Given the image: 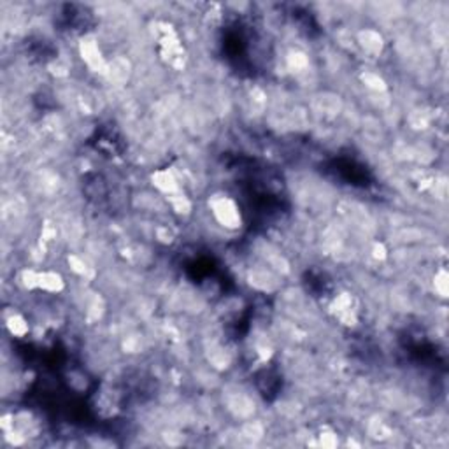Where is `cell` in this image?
Here are the masks:
<instances>
[{
    "mask_svg": "<svg viewBox=\"0 0 449 449\" xmlns=\"http://www.w3.org/2000/svg\"><path fill=\"white\" fill-rule=\"evenodd\" d=\"M213 209L223 227H229V229H237V227H240L239 211H237L236 204H233L232 200H229V198H221V200L214 202Z\"/></svg>",
    "mask_w": 449,
    "mask_h": 449,
    "instance_id": "obj_1",
    "label": "cell"
}]
</instances>
